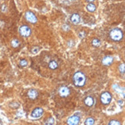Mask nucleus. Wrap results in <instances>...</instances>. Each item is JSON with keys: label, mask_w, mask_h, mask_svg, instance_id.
Listing matches in <instances>:
<instances>
[{"label": "nucleus", "mask_w": 125, "mask_h": 125, "mask_svg": "<svg viewBox=\"0 0 125 125\" xmlns=\"http://www.w3.org/2000/svg\"><path fill=\"white\" fill-rule=\"evenodd\" d=\"M84 102V104L86 106L91 107V106H93V104H94V98H93L92 97H91V96H88V97L85 98Z\"/></svg>", "instance_id": "nucleus-10"}, {"label": "nucleus", "mask_w": 125, "mask_h": 125, "mask_svg": "<svg viewBox=\"0 0 125 125\" xmlns=\"http://www.w3.org/2000/svg\"><path fill=\"white\" fill-rule=\"evenodd\" d=\"M5 9H6V6L5 5H2V11L4 12L5 11Z\"/></svg>", "instance_id": "nucleus-23"}, {"label": "nucleus", "mask_w": 125, "mask_h": 125, "mask_svg": "<svg viewBox=\"0 0 125 125\" xmlns=\"http://www.w3.org/2000/svg\"><path fill=\"white\" fill-rule=\"evenodd\" d=\"M44 113V110L42 108H36L33 110V111L31 112V116L32 118H35V119H38L40 118V117L42 116V114Z\"/></svg>", "instance_id": "nucleus-5"}, {"label": "nucleus", "mask_w": 125, "mask_h": 125, "mask_svg": "<svg viewBox=\"0 0 125 125\" xmlns=\"http://www.w3.org/2000/svg\"><path fill=\"white\" fill-rule=\"evenodd\" d=\"M79 122H80V117L76 115L70 117L67 120L68 124L69 125H77L79 124Z\"/></svg>", "instance_id": "nucleus-7"}, {"label": "nucleus", "mask_w": 125, "mask_h": 125, "mask_svg": "<svg viewBox=\"0 0 125 125\" xmlns=\"http://www.w3.org/2000/svg\"><path fill=\"white\" fill-rule=\"evenodd\" d=\"M25 16H26V20L28 21V22H29L31 23H35V22H37V18H36V16H35L34 14L31 12H30V11L26 12Z\"/></svg>", "instance_id": "nucleus-6"}, {"label": "nucleus", "mask_w": 125, "mask_h": 125, "mask_svg": "<svg viewBox=\"0 0 125 125\" xmlns=\"http://www.w3.org/2000/svg\"><path fill=\"white\" fill-rule=\"evenodd\" d=\"M92 45L94 46H95V47H98V46H99L100 45H101V42H100L99 39L95 38L92 41Z\"/></svg>", "instance_id": "nucleus-17"}, {"label": "nucleus", "mask_w": 125, "mask_h": 125, "mask_svg": "<svg viewBox=\"0 0 125 125\" xmlns=\"http://www.w3.org/2000/svg\"><path fill=\"white\" fill-rule=\"evenodd\" d=\"M88 2H94V0H87Z\"/></svg>", "instance_id": "nucleus-24"}, {"label": "nucleus", "mask_w": 125, "mask_h": 125, "mask_svg": "<svg viewBox=\"0 0 125 125\" xmlns=\"http://www.w3.org/2000/svg\"><path fill=\"white\" fill-rule=\"evenodd\" d=\"M119 71L121 74H125V65H120L119 66Z\"/></svg>", "instance_id": "nucleus-20"}, {"label": "nucleus", "mask_w": 125, "mask_h": 125, "mask_svg": "<svg viewBox=\"0 0 125 125\" xmlns=\"http://www.w3.org/2000/svg\"><path fill=\"white\" fill-rule=\"evenodd\" d=\"M58 92H59V94L62 96V97H67V96H68L70 94V90L68 88L63 86L60 88Z\"/></svg>", "instance_id": "nucleus-8"}, {"label": "nucleus", "mask_w": 125, "mask_h": 125, "mask_svg": "<svg viewBox=\"0 0 125 125\" xmlns=\"http://www.w3.org/2000/svg\"><path fill=\"white\" fill-rule=\"evenodd\" d=\"M71 21L73 24L78 25L81 21L79 15H78V14H73V15L71 16Z\"/></svg>", "instance_id": "nucleus-11"}, {"label": "nucleus", "mask_w": 125, "mask_h": 125, "mask_svg": "<svg viewBox=\"0 0 125 125\" xmlns=\"http://www.w3.org/2000/svg\"><path fill=\"white\" fill-rule=\"evenodd\" d=\"M87 9H88V12H94L96 10V6H95V5L93 4V3H89V4L87 5Z\"/></svg>", "instance_id": "nucleus-14"}, {"label": "nucleus", "mask_w": 125, "mask_h": 125, "mask_svg": "<svg viewBox=\"0 0 125 125\" xmlns=\"http://www.w3.org/2000/svg\"><path fill=\"white\" fill-rule=\"evenodd\" d=\"M123 32L120 28H114L110 32V38L112 39L113 41L119 42L123 38Z\"/></svg>", "instance_id": "nucleus-2"}, {"label": "nucleus", "mask_w": 125, "mask_h": 125, "mask_svg": "<svg viewBox=\"0 0 125 125\" xmlns=\"http://www.w3.org/2000/svg\"><path fill=\"white\" fill-rule=\"evenodd\" d=\"M109 125H120V122L116 120H112L109 122Z\"/></svg>", "instance_id": "nucleus-19"}, {"label": "nucleus", "mask_w": 125, "mask_h": 125, "mask_svg": "<svg viewBox=\"0 0 125 125\" xmlns=\"http://www.w3.org/2000/svg\"><path fill=\"white\" fill-rule=\"evenodd\" d=\"M31 53L32 54H37V53L39 52V47H37V46H35V47H33L31 48Z\"/></svg>", "instance_id": "nucleus-21"}, {"label": "nucleus", "mask_w": 125, "mask_h": 125, "mask_svg": "<svg viewBox=\"0 0 125 125\" xmlns=\"http://www.w3.org/2000/svg\"><path fill=\"white\" fill-rule=\"evenodd\" d=\"M48 68L52 70H55L58 68V64H57L55 61H52V62L49 63Z\"/></svg>", "instance_id": "nucleus-13"}, {"label": "nucleus", "mask_w": 125, "mask_h": 125, "mask_svg": "<svg viewBox=\"0 0 125 125\" xmlns=\"http://www.w3.org/2000/svg\"><path fill=\"white\" fill-rule=\"evenodd\" d=\"M12 47L13 48H17L18 47V46H19V40H18V39H14V40H12Z\"/></svg>", "instance_id": "nucleus-16"}, {"label": "nucleus", "mask_w": 125, "mask_h": 125, "mask_svg": "<svg viewBox=\"0 0 125 125\" xmlns=\"http://www.w3.org/2000/svg\"><path fill=\"white\" fill-rule=\"evenodd\" d=\"M84 124L86 125H92L94 124V120L91 118V117H89V118L86 119V120H85Z\"/></svg>", "instance_id": "nucleus-15"}, {"label": "nucleus", "mask_w": 125, "mask_h": 125, "mask_svg": "<svg viewBox=\"0 0 125 125\" xmlns=\"http://www.w3.org/2000/svg\"><path fill=\"white\" fill-rule=\"evenodd\" d=\"M73 82L77 87H83L86 82V77L81 71H78L73 76Z\"/></svg>", "instance_id": "nucleus-1"}, {"label": "nucleus", "mask_w": 125, "mask_h": 125, "mask_svg": "<svg viewBox=\"0 0 125 125\" xmlns=\"http://www.w3.org/2000/svg\"><path fill=\"white\" fill-rule=\"evenodd\" d=\"M19 33L22 37L27 38L28 36H30V35L31 33V28L27 26H22L19 28Z\"/></svg>", "instance_id": "nucleus-4"}, {"label": "nucleus", "mask_w": 125, "mask_h": 125, "mask_svg": "<svg viewBox=\"0 0 125 125\" xmlns=\"http://www.w3.org/2000/svg\"><path fill=\"white\" fill-rule=\"evenodd\" d=\"M27 61L26 60H25V59H22V60H21L20 61V63H19V65L20 66H22V67H26L27 65Z\"/></svg>", "instance_id": "nucleus-22"}, {"label": "nucleus", "mask_w": 125, "mask_h": 125, "mask_svg": "<svg viewBox=\"0 0 125 125\" xmlns=\"http://www.w3.org/2000/svg\"><path fill=\"white\" fill-rule=\"evenodd\" d=\"M103 65H110L113 63V58L110 56H106L105 58H104L102 60Z\"/></svg>", "instance_id": "nucleus-12"}, {"label": "nucleus", "mask_w": 125, "mask_h": 125, "mask_svg": "<svg viewBox=\"0 0 125 125\" xmlns=\"http://www.w3.org/2000/svg\"><path fill=\"white\" fill-rule=\"evenodd\" d=\"M38 95V93L36 90H35V89H31V90L28 91V97L31 100L36 99Z\"/></svg>", "instance_id": "nucleus-9"}, {"label": "nucleus", "mask_w": 125, "mask_h": 125, "mask_svg": "<svg viewBox=\"0 0 125 125\" xmlns=\"http://www.w3.org/2000/svg\"><path fill=\"white\" fill-rule=\"evenodd\" d=\"M112 100V96L109 92H104L101 95V101L103 104L107 105L110 103Z\"/></svg>", "instance_id": "nucleus-3"}, {"label": "nucleus", "mask_w": 125, "mask_h": 125, "mask_svg": "<svg viewBox=\"0 0 125 125\" xmlns=\"http://www.w3.org/2000/svg\"><path fill=\"white\" fill-rule=\"evenodd\" d=\"M54 123H55V119L53 117H49L45 121V124H54Z\"/></svg>", "instance_id": "nucleus-18"}]
</instances>
